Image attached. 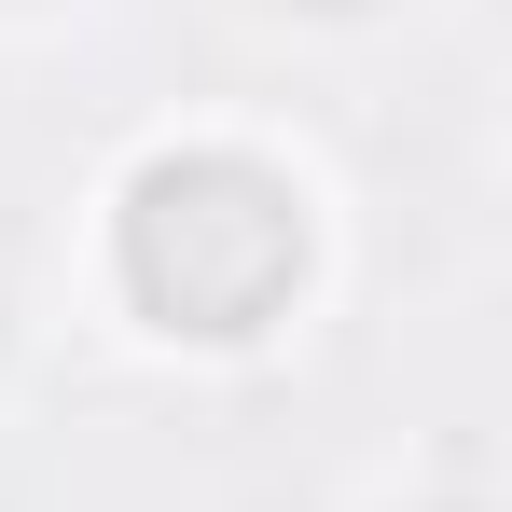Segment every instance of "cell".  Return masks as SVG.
I'll return each mask as SVG.
<instances>
[{"label":"cell","mask_w":512,"mask_h":512,"mask_svg":"<svg viewBox=\"0 0 512 512\" xmlns=\"http://www.w3.org/2000/svg\"><path fill=\"white\" fill-rule=\"evenodd\" d=\"M333 194L291 167L277 139H153L139 167L97 194L111 250V319L139 346H277L319 291V222Z\"/></svg>","instance_id":"1"},{"label":"cell","mask_w":512,"mask_h":512,"mask_svg":"<svg viewBox=\"0 0 512 512\" xmlns=\"http://www.w3.org/2000/svg\"><path fill=\"white\" fill-rule=\"evenodd\" d=\"M250 14L277 28V42H388L416 0H250Z\"/></svg>","instance_id":"2"},{"label":"cell","mask_w":512,"mask_h":512,"mask_svg":"<svg viewBox=\"0 0 512 512\" xmlns=\"http://www.w3.org/2000/svg\"><path fill=\"white\" fill-rule=\"evenodd\" d=\"M70 14H97V0H0V28H70Z\"/></svg>","instance_id":"3"},{"label":"cell","mask_w":512,"mask_h":512,"mask_svg":"<svg viewBox=\"0 0 512 512\" xmlns=\"http://www.w3.org/2000/svg\"><path fill=\"white\" fill-rule=\"evenodd\" d=\"M14 360H28V305H14V277H0V388H14Z\"/></svg>","instance_id":"4"},{"label":"cell","mask_w":512,"mask_h":512,"mask_svg":"<svg viewBox=\"0 0 512 512\" xmlns=\"http://www.w3.org/2000/svg\"><path fill=\"white\" fill-rule=\"evenodd\" d=\"M388 512H485V499H471V485H443V499H388Z\"/></svg>","instance_id":"5"}]
</instances>
